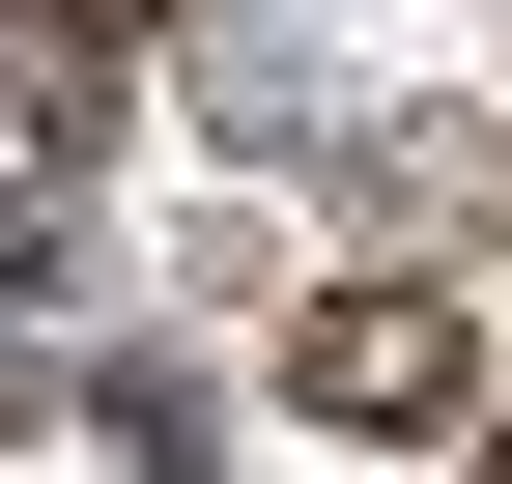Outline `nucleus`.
<instances>
[{
  "label": "nucleus",
  "mask_w": 512,
  "mask_h": 484,
  "mask_svg": "<svg viewBox=\"0 0 512 484\" xmlns=\"http://www.w3.org/2000/svg\"><path fill=\"white\" fill-rule=\"evenodd\" d=\"M285 399L313 428H456V314H427V285H313L285 314Z\"/></svg>",
  "instance_id": "1"
},
{
  "label": "nucleus",
  "mask_w": 512,
  "mask_h": 484,
  "mask_svg": "<svg viewBox=\"0 0 512 484\" xmlns=\"http://www.w3.org/2000/svg\"><path fill=\"white\" fill-rule=\"evenodd\" d=\"M143 29H200V0H57V57H143Z\"/></svg>",
  "instance_id": "2"
},
{
  "label": "nucleus",
  "mask_w": 512,
  "mask_h": 484,
  "mask_svg": "<svg viewBox=\"0 0 512 484\" xmlns=\"http://www.w3.org/2000/svg\"><path fill=\"white\" fill-rule=\"evenodd\" d=\"M484 484H512V428H484Z\"/></svg>",
  "instance_id": "3"
}]
</instances>
